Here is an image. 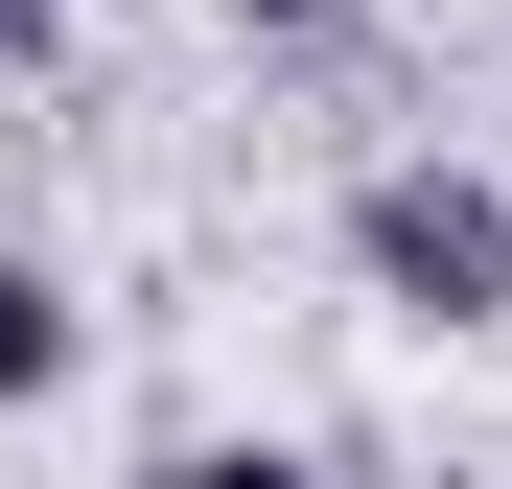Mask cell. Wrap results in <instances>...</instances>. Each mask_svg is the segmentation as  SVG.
<instances>
[{
    "instance_id": "1",
    "label": "cell",
    "mask_w": 512,
    "mask_h": 489,
    "mask_svg": "<svg viewBox=\"0 0 512 489\" xmlns=\"http://www.w3.org/2000/svg\"><path fill=\"white\" fill-rule=\"evenodd\" d=\"M350 280L396 326H512V187L489 163H373L350 187Z\"/></svg>"
},
{
    "instance_id": "2",
    "label": "cell",
    "mask_w": 512,
    "mask_h": 489,
    "mask_svg": "<svg viewBox=\"0 0 512 489\" xmlns=\"http://www.w3.org/2000/svg\"><path fill=\"white\" fill-rule=\"evenodd\" d=\"M47 396H70V280L0 257V420H47Z\"/></svg>"
},
{
    "instance_id": "3",
    "label": "cell",
    "mask_w": 512,
    "mask_h": 489,
    "mask_svg": "<svg viewBox=\"0 0 512 489\" xmlns=\"http://www.w3.org/2000/svg\"><path fill=\"white\" fill-rule=\"evenodd\" d=\"M163 489H326V466H303V443H187Z\"/></svg>"
},
{
    "instance_id": "4",
    "label": "cell",
    "mask_w": 512,
    "mask_h": 489,
    "mask_svg": "<svg viewBox=\"0 0 512 489\" xmlns=\"http://www.w3.org/2000/svg\"><path fill=\"white\" fill-rule=\"evenodd\" d=\"M47 47H70V0H0V70H47Z\"/></svg>"
},
{
    "instance_id": "5",
    "label": "cell",
    "mask_w": 512,
    "mask_h": 489,
    "mask_svg": "<svg viewBox=\"0 0 512 489\" xmlns=\"http://www.w3.org/2000/svg\"><path fill=\"white\" fill-rule=\"evenodd\" d=\"M210 24H326V0H210Z\"/></svg>"
}]
</instances>
